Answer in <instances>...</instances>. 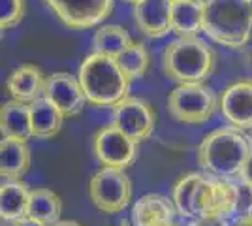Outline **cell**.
<instances>
[{"mask_svg": "<svg viewBox=\"0 0 252 226\" xmlns=\"http://www.w3.org/2000/svg\"><path fill=\"white\" fill-rule=\"evenodd\" d=\"M171 200L183 221L201 217H228L233 213L230 181L211 177L205 172L185 173L173 187Z\"/></svg>", "mask_w": 252, "mask_h": 226, "instance_id": "cell-1", "label": "cell"}, {"mask_svg": "<svg viewBox=\"0 0 252 226\" xmlns=\"http://www.w3.org/2000/svg\"><path fill=\"white\" fill-rule=\"evenodd\" d=\"M252 151V140L233 127H222L209 132L198 147L201 172L217 179H237Z\"/></svg>", "mask_w": 252, "mask_h": 226, "instance_id": "cell-2", "label": "cell"}, {"mask_svg": "<svg viewBox=\"0 0 252 226\" xmlns=\"http://www.w3.org/2000/svg\"><path fill=\"white\" fill-rule=\"evenodd\" d=\"M77 77L81 81L87 102L94 108H115L130 97V77L123 72L115 57L91 53L79 65Z\"/></svg>", "mask_w": 252, "mask_h": 226, "instance_id": "cell-3", "label": "cell"}, {"mask_svg": "<svg viewBox=\"0 0 252 226\" xmlns=\"http://www.w3.org/2000/svg\"><path fill=\"white\" fill-rule=\"evenodd\" d=\"M217 68L211 45L200 36H187L169 42L162 55V70L173 83H205Z\"/></svg>", "mask_w": 252, "mask_h": 226, "instance_id": "cell-4", "label": "cell"}, {"mask_svg": "<svg viewBox=\"0 0 252 226\" xmlns=\"http://www.w3.org/2000/svg\"><path fill=\"white\" fill-rule=\"evenodd\" d=\"M203 34L230 49H241L252 29L249 0H203Z\"/></svg>", "mask_w": 252, "mask_h": 226, "instance_id": "cell-5", "label": "cell"}, {"mask_svg": "<svg viewBox=\"0 0 252 226\" xmlns=\"http://www.w3.org/2000/svg\"><path fill=\"white\" fill-rule=\"evenodd\" d=\"M220 109V100L205 83H181L168 95L169 115L183 125H205Z\"/></svg>", "mask_w": 252, "mask_h": 226, "instance_id": "cell-6", "label": "cell"}, {"mask_svg": "<svg viewBox=\"0 0 252 226\" xmlns=\"http://www.w3.org/2000/svg\"><path fill=\"white\" fill-rule=\"evenodd\" d=\"M134 185L126 170L100 166L89 181V198L98 211L105 215L123 213L132 204Z\"/></svg>", "mask_w": 252, "mask_h": 226, "instance_id": "cell-7", "label": "cell"}, {"mask_svg": "<svg viewBox=\"0 0 252 226\" xmlns=\"http://www.w3.org/2000/svg\"><path fill=\"white\" fill-rule=\"evenodd\" d=\"M45 8L74 31L94 29L107 21L115 0H42Z\"/></svg>", "mask_w": 252, "mask_h": 226, "instance_id": "cell-8", "label": "cell"}, {"mask_svg": "<svg viewBox=\"0 0 252 226\" xmlns=\"http://www.w3.org/2000/svg\"><path fill=\"white\" fill-rule=\"evenodd\" d=\"M137 149L139 143L121 129H117L113 123L98 129L93 138V151L96 161L100 162V166L107 168L128 170L136 162Z\"/></svg>", "mask_w": 252, "mask_h": 226, "instance_id": "cell-9", "label": "cell"}, {"mask_svg": "<svg viewBox=\"0 0 252 226\" xmlns=\"http://www.w3.org/2000/svg\"><path fill=\"white\" fill-rule=\"evenodd\" d=\"M111 123L125 134H128L132 140L141 143L155 134L157 113L147 100L139 97H126L113 108Z\"/></svg>", "mask_w": 252, "mask_h": 226, "instance_id": "cell-10", "label": "cell"}, {"mask_svg": "<svg viewBox=\"0 0 252 226\" xmlns=\"http://www.w3.org/2000/svg\"><path fill=\"white\" fill-rule=\"evenodd\" d=\"M43 98H47L64 117L83 113L85 104H89L79 77L70 72H53L47 75Z\"/></svg>", "mask_w": 252, "mask_h": 226, "instance_id": "cell-11", "label": "cell"}, {"mask_svg": "<svg viewBox=\"0 0 252 226\" xmlns=\"http://www.w3.org/2000/svg\"><path fill=\"white\" fill-rule=\"evenodd\" d=\"M222 117L230 127L243 132L252 130V77H241L231 81L219 95Z\"/></svg>", "mask_w": 252, "mask_h": 226, "instance_id": "cell-12", "label": "cell"}, {"mask_svg": "<svg viewBox=\"0 0 252 226\" xmlns=\"http://www.w3.org/2000/svg\"><path fill=\"white\" fill-rule=\"evenodd\" d=\"M132 17L139 34H143L149 40H160L173 32L171 0H139L134 4Z\"/></svg>", "mask_w": 252, "mask_h": 226, "instance_id": "cell-13", "label": "cell"}, {"mask_svg": "<svg viewBox=\"0 0 252 226\" xmlns=\"http://www.w3.org/2000/svg\"><path fill=\"white\" fill-rule=\"evenodd\" d=\"M177 217V207L171 198L151 193L134 202L130 223L132 226H175L179 225Z\"/></svg>", "mask_w": 252, "mask_h": 226, "instance_id": "cell-14", "label": "cell"}, {"mask_svg": "<svg viewBox=\"0 0 252 226\" xmlns=\"http://www.w3.org/2000/svg\"><path fill=\"white\" fill-rule=\"evenodd\" d=\"M45 81H47V75L43 74L40 66L23 63L8 75L6 89L13 100H21V102L31 104L36 98L43 97Z\"/></svg>", "mask_w": 252, "mask_h": 226, "instance_id": "cell-15", "label": "cell"}, {"mask_svg": "<svg viewBox=\"0 0 252 226\" xmlns=\"http://www.w3.org/2000/svg\"><path fill=\"white\" fill-rule=\"evenodd\" d=\"M32 164V151L29 141L15 138H2L0 143V173L2 179H23Z\"/></svg>", "mask_w": 252, "mask_h": 226, "instance_id": "cell-16", "label": "cell"}, {"mask_svg": "<svg viewBox=\"0 0 252 226\" xmlns=\"http://www.w3.org/2000/svg\"><path fill=\"white\" fill-rule=\"evenodd\" d=\"M0 132L2 138L31 141L32 136V117L31 104L21 100H8L0 109Z\"/></svg>", "mask_w": 252, "mask_h": 226, "instance_id": "cell-17", "label": "cell"}, {"mask_svg": "<svg viewBox=\"0 0 252 226\" xmlns=\"http://www.w3.org/2000/svg\"><path fill=\"white\" fill-rule=\"evenodd\" d=\"M31 189L23 179H4L0 187V217L2 223H13L27 217Z\"/></svg>", "mask_w": 252, "mask_h": 226, "instance_id": "cell-18", "label": "cell"}, {"mask_svg": "<svg viewBox=\"0 0 252 226\" xmlns=\"http://www.w3.org/2000/svg\"><path fill=\"white\" fill-rule=\"evenodd\" d=\"M31 117L34 140H51V138H55L63 130L64 119H66L47 98L43 97L31 102Z\"/></svg>", "mask_w": 252, "mask_h": 226, "instance_id": "cell-19", "label": "cell"}, {"mask_svg": "<svg viewBox=\"0 0 252 226\" xmlns=\"http://www.w3.org/2000/svg\"><path fill=\"white\" fill-rule=\"evenodd\" d=\"M205 23L203 0H179L173 2V32L179 38L200 36Z\"/></svg>", "mask_w": 252, "mask_h": 226, "instance_id": "cell-20", "label": "cell"}, {"mask_svg": "<svg viewBox=\"0 0 252 226\" xmlns=\"http://www.w3.org/2000/svg\"><path fill=\"white\" fill-rule=\"evenodd\" d=\"M27 217L36 219L43 225L53 226L63 221V200L61 196L45 187L31 189V200H29V211Z\"/></svg>", "mask_w": 252, "mask_h": 226, "instance_id": "cell-21", "label": "cell"}, {"mask_svg": "<svg viewBox=\"0 0 252 226\" xmlns=\"http://www.w3.org/2000/svg\"><path fill=\"white\" fill-rule=\"evenodd\" d=\"M134 42L132 36L125 29L123 25H115V23H104L100 25L93 34V53L107 55V57H117L123 53L130 43Z\"/></svg>", "mask_w": 252, "mask_h": 226, "instance_id": "cell-22", "label": "cell"}, {"mask_svg": "<svg viewBox=\"0 0 252 226\" xmlns=\"http://www.w3.org/2000/svg\"><path fill=\"white\" fill-rule=\"evenodd\" d=\"M115 59L119 66L123 68V72L130 77V81L145 77V74L149 72V66H151L149 49L141 42H132L123 53L117 55Z\"/></svg>", "mask_w": 252, "mask_h": 226, "instance_id": "cell-23", "label": "cell"}, {"mask_svg": "<svg viewBox=\"0 0 252 226\" xmlns=\"http://www.w3.org/2000/svg\"><path fill=\"white\" fill-rule=\"evenodd\" d=\"M27 13V0H0V29L10 31L19 27Z\"/></svg>", "mask_w": 252, "mask_h": 226, "instance_id": "cell-24", "label": "cell"}, {"mask_svg": "<svg viewBox=\"0 0 252 226\" xmlns=\"http://www.w3.org/2000/svg\"><path fill=\"white\" fill-rule=\"evenodd\" d=\"M233 191V213L231 217L252 215V185L241 179H230Z\"/></svg>", "mask_w": 252, "mask_h": 226, "instance_id": "cell-25", "label": "cell"}, {"mask_svg": "<svg viewBox=\"0 0 252 226\" xmlns=\"http://www.w3.org/2000/svg\"><path fill=\"white\" fill-rule=\"evenodd\" d=\"M183 226H231L228 217H201V219H192L185 221Z\"/></svg>", "mask_w": 252, "mask_h": 226, "instance_id": "cell-26", "label": "cell"}, {"mask_svg": "<svg viewBox=\"0 0 252 226\" xmlns=\"http://www.w3.org/2000/svg\"><path fill=\"white\" fill-rule=\"evenodd\" d=\"M237 179H241L245 183L252 185V151H251V155H249V159H247V162H245V166H243V170Z\"/></svg>", "mask_w": 252, "mask_h": 226, "instance_id": "cell-27", "label": "cell"}, {"mask_svg": "<svg viewBox=\"0 0 252 226\" xmlns=\"http://www.w3.org/2000/svg\"><path fill=\"white\" fill-rule=\"evenodd\" d=\"M239 51H241V55H243V61L249 66H252V29H251V32H249L247 42H245V45H243Z\"/></svg>", "mask_w": 252, "mask_h": 226, "instance_id": "cell-28", "label": "cell"}, {"mask_svg": "<svg viewBox=\"0 0 252 226\" xmlns=\"http://www.w3.org/2000/svg\"><path fill=\"white\" fill-rule=\"evenodd\" d=\"M2 225L6 226H47L40 223V221H36V219H31V217H23V219H17V221H13V223H2Z\"/></svg>", "mask_w": 252, "mask_h": 226, "instance_id": "cell-29", "label": "cell"}, {"mask_svg": "<svg viewBox=\"0 0 252 226\" xmlns=\"http://www.w3.org/2000/svg\"><path fill=\"white\" fill-rule=\"evenodd\" d=\"M230 225H231V226H252V215L231 217Z\"/></svg>", "mask_w": 252, "mask_h": 226, "instance_id": "cell-30", "label": "cell"}, {"mask_svg": "<svg viewBox=\"0 0 252 226\" xmlns=\"http://www.w3.org/2000/svg\"><path fill=\"white\" fill-rule=\"evenodd\" d=\"M53 226H83V225H79L77 221H68V219H63V221H59L57 225H53Z\"/></svg>", "mask_w": 252, "mask_h": 226, "instance_id": "cell-31", "label": "cell"}, {"mask_svg": "<svg viewBox=\"0 0 252 226\" xmlns=\"http://www.w3.org/2000/svg\"><path fill=\"white\" fill-rule=\"evenodd\" d=\"M123 2H128V4H132V6H134V4H137L139 0H123Z\"/></svg>", "mask_w": 252, "mask_h": 226, "instance_id": "cell-32", "label": "cell"}, {"mask_svg": "<svg viewBox=\"0 0 252 226\" xmlns=\"http://www.w3.org/2000/svg\"><path fill=\"white\" fill-rule=\"evenodd\" d=\"M249 4H251V11H252V0H249Z\"/></svg>", "mask_w": 252, "mask_h": 226, "instance_id": "cell-33", "label": "cell"}, {"mask_svg": "<svg viewBox=\"0 0 252 226\" xmlns=\"http://www.w3.org/2000/svg\"><path fill=\"white\" fill-rule=\"evenodd\" d=\"M175 226H183V225H181V223H179V225H175Z\"/></svg>", "mask_w": 252, "mask_h": 226, "instance_id": "cell-34", "label": "cell"}, {"mask_svg": "<svg viewBox=\"0 0 252 226\" xmlns=\"http://www.w3.org/2000/svg\"><path fill=\"white\" fill-rule=\"evenodd\" d=\"M171 2H179V0H171Z\"/></svg>", "mask_w": 252, "mask_h": 226, "instance_id": "cell-35", "label": "cell"}, {"mask_svg": "<svg viewBox=\"0 0 252 226\" xmlns=\"http://www.w3.org/2000/svg\"><path fill=\"white\" fill-rule=\"evenodd\" d=\"M251 140H252V130H251Z\"/></svg>", "mask_w": 252, "mask_h": 226, "instance_id": "cell-36", "label": "cell"}]
</instances>
